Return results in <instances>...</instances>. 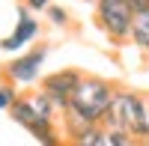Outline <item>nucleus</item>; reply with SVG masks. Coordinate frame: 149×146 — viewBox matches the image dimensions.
<instances>
[{"mask_svg": "<svg viewBox=\"0 0 149 146\" xmlns=\"http://www.w3.org/2000/svg\"><path fill=\"white\" fill-rule=\"evenodd\" d=\"M146 107H149V99H143L140 92L116 90L113 102H110V107L104 111L98 125L104 131H125L128 137H134L140 143L143 134H146Z\"/></svg>", "mask_w": 149, "mask_h": 146, "instance_id": "f257e3e1", "label": "nucleus"}, {"mask_svg": "<svg viewBox=\"0 0 149 146\" xmlns=\"http://www.w3.org/2000/svg\"><path fill=\"white\" fill-rule=\"evenodd\" d=\"M113 92H116V87L107 83L104 78L84 75L81 83L72 92V99H69V107H74V111H78L81 116H86L93 125H98L102 116H104V111L110 107V102H113Z\"/></svg>", "mask_w": 149, "mask_h": 146, "instance_id": "f03ea898", "label": "nucleus"}, {"mask_svg": "<svg viewBox=\"0 0 149 146\" xmlns=\"http://www.w3.org/2000/svg\"><path fill=\"white\" fill-rule=\"evenodd\" d=\"M95 21L113 42H125L131 36L134 9L128 0H95Z\"/></svg>", "mask_w": 149, "mask_h": 146, "instance_id": "7ed1b4c3", "label": "nucleus"}, {"mask_svg": "<svg viewBox=\"0 0 149 146\" xmlns=\"http://www.w3.org/2000/svg\"><path fill=\"white\" fill-rule=\"evenodd\" d=\"M45 60H48V48L45 45H36V48H30V51L12 57L6 63V81L15 83V87L18 83H36L39 75H42Z\"/></svg>", "mask_w": 149, "mask_h": 146, "instance_id": "20e7f679", "label": "nucleus"}, {"mask_svg": "<svg viewBox=\"0 0 149 146\" xmlns=\"http://www.w3.org/2000/svg\"><path fill=\"white\" fill-rule=\"evenodd\" d=\"M81 78H84V72H78V69H60V72L45 75L39 81V90L57 104V111H63V107L69 104V99H72L74 87L81 83Z\"/></svg>", "mask_w": 149, "mask_h": 146, "instance_id": "39448f33", "label": "nucleus"}, {"mask_svg": "<svg viewBox=\"0 0 149 146\" xmlns=\"http://www.w3.org/2000/svg\"><path fill=\"white\" fill-rule=\"evenodd\" d=\"M36 36H39V21L30 15L27 6H18V21H15V30H12L6 39H0V51L3 54H12V51H21V48H27Z\"/></svg>", "mask_w": 149, "mask_h": 146, "instance_id": "423d86ee", "label": "nucleus"}, {"mask_svg": "<svg viewBox=\"0 0 149 146\" xmlns=\"http://www.w3.org/2000/svg\"><path fill=\"white\" fill-rule=\"evenodd\" d=\"M128 39L137 45V48H146V51H149V9L134 12V21H131V36H128Z\"/></svg>", "mask_w": 149, "mask_h": 146, "instance_id": "0eeeda50", "label": "nucleus"}, {"mask_svg": "<svg viewBox=\"0 0 149 146\" xmlns=\"http://www.w3.org/2000/svg\"><path fill=\"white\" fill-rule=\"evenodd\" d=\"M66 146H110V140H107V131L102 125H93L90 131H84V134L66 140Z\"/></svg>", "mask_w": 149, "mask_h": 146, "instance_id": "6e6552de", "label": "nucleus"}, {"mask_svg": "<svg viewBox=\"0 0 149 146\" xmlns=\"http://www.w3.org/2000/svg\"><path fill=\"white\" fill-rule=\"evenodd\" d=\"M15 99H18V87L15 83H0V113H6L12 104H15Z\"/></svg>", "mask_w": 149, "mask_h": 146, "instance_id": "1a4fd4ad", "label": "nucleus"}, {"mask_svg": "<svg viewBox=\"0 0 149 146\" xmlns=\"http://www.w3.org/2000/svg\"><path fill=\"white\" fill-rule=\"evenodd\" d=\"M45 12H48V18H51L54 27H66V24H69V12L63 6H48Z\"/></svg>", "mask_w": 149, "mask_h": 146, "instance_id": "9d476101", "label": "nucleus"}, {"mask_svg": "<svg viewBox=\"0 0 149 146\" xmlns=\"http://www.w3.org/2000/svg\"><path fill=\"white\" fill-rule=\"evenodd\" d=\"M107 140H110V146H140L134 137H128L125 131H107Z\"/></svg>", "mask_w": 149, "mask_h": 146, "instance_id": "9b49d317", "label": "nucleus"}, {"mask_svg": "<svg viewBox=\"0 0 149 146\" xmlns=\"http://www.w3.org/2000/svg\"><path fill=\"white\" fill-rule=\"evenodd\" d=\"M24 6H27V9H33V12H42V9H48V6H51V0H24Z\"/></svg>", "mask_w": 149, "mask_h": 146, "instance_id": "f8f14e48", "label": "nucleus"}, {"mask_svg": "<svg viewBox=\"0 0 149 146\" xmlns=\"http://www.w3.org/2000/svg\"><path fill=\"white\" fill-rule=\"evenodd\" d=\"M131 3V9L134 12H143V9H149V0H128Z\"/></svg>", "mask_w": 149, "mask_h": 146, "instance_id": "ddd939ff", "label": "nucleus"}]
</instances>
